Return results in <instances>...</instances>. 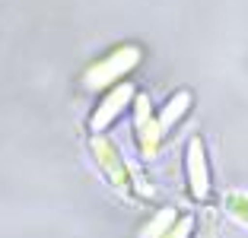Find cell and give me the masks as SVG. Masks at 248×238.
I'll list each match as a JSON object with an SVG mask.
<instances>
[{
    "label": "cell",
    "mask_w": 248,
    "mask_h": 238,
    "mask_svg": "<svg viewBox=\"0 0 248 238\" xmlns=\"http://www.w3.org/2000/svg\"><path fill=\"white\" fill-rule=\"evenodd\" d=\"M159 137H162V127L159 121L153 118V108L146 99H137V140L143 146L146 156H153L156 146H159Z\"/></svg>",
    "instance_id": "3"
},
{
    "label": "cell",
    "mask_w": 248,
    "mask_h": 238,
    "mask_svg": "<svg viewBox=\"0 0 248 238\" xmlns=\"http://www.w3.org/2000/svg\"><path fill=\"white\" fill-rule=\"evenodd\" d=\"M93 149H95V159H99V165L108 172V178L115 181L121 191H131V172L124 165V159L118 156V149L108 143L105 137H93Z\"/></svg>",
    "instance_id": "2"
},
{
    "label": "cell",
    "mask_w": 248,
    "mask_h": 238,
    "mask_svg": "<svg viewBox=\"0 0 248 238\" xmlns=\"http://www.w3.org/2000/svg\"><path fill=\"white\" fill-rule=\"evenodd\" d=\"M226 209L232 213L235 219H242V223L248 225V194H242V191H232V194H226Z\"/></svg>",
    "instance_id": "6"
},
{
    "label": "cell",
    "mask_w": 248,
    "mask_h": 238,
    "mask_svg": "<svg viewBox=\"0 0 248 238\" xmlns=\"http://www.w3.org/2000/svg\"><path fill=\"white\" fill-rule=\"evenodd\" d=\"M188 235H191V219H188V216H182L175 225H169V229L162 232L159 238H188Z\"/></svg>",
    "instance_id": "7"
},
{
    "label": "cell",
    "mask_w": 248,
    "mask_h": 238,
    "mask_svg": "<svg viewBox=\"0 0 248 238\" xmlns=\"http://www.w3.org/2000/svg\"><path fill=\"white\" fill-rule=\"evenodd\" d=\"M137 60V51L134 48H124V51H115L108 60H102L99 67H93L89 70V86H99V83H105V76H118L121 70H127V67Z\"/></svg>",
    "instance_id": "4"
},
{
    "label": "cell",
    "mask_w": 248,
    "mask_h": 238,
    "mask_svg": "<svg viewBox=\"0 0 248 238\" xmlns=\"http://www.w3.org/2000/svg\"><path fill=\"white\" fill-rule=\"evenodd\" d=\"M188 188L194 200H204L207 191H210V172H207V156H204V143L201 137H194L188 143Z\"/></svg>",
    "instance_id": "1"
},
{
    "label": "cell",
    "mask_w": 248,
    "mask_h": 238,
    "mask_svg": "<svg viewBox=\"0 0 248 238\" xmlns=\"http://www.w3.org/2000/svg\"><path fill=\"white\" fill-rule=\"evenodd\" d=\"M127 95H131V89H127V86H118L115 92H111L108 99H105V105H102V108L95 111V118H93V124H95V127H105V124H108L111 118L118 115L121 102H127Z\"/></svg>",
    "instance_id": "5"
}]
</instances>
